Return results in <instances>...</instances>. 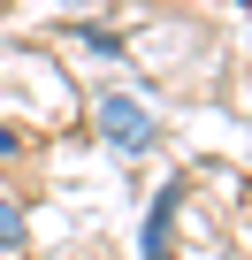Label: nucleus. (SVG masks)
Segmentation results:
<instances>
[{"label": "nucleus", "instance_id": "2", "mask_svg": "<svg viewBox=\"0 0 252 260\" xmlns=\"http://www.w3.org/2000/svg\"><path fill=\"white\" fill-rule=\"evenodd\" d=\"M176 199H184V184H161V191H153V214H146V230H138V252H146V260H176V252H168Z\"/></svg>", "mask_w": 252, "mask_h": 260}, {"label": "nucleus", "instance_id": "1", "mask_svg": "<svg viewBox=\"0 0 252 260\" xmlns=\"http://www.w3.org/2000/svg\"><path fill=\"white\" fill-rule=\"evenodd\" d=\"M99 138H107L115 153H146V146L161 138V122H153V107H146L138 92H107V100H99Z\"/></svg>", "mask_w": 252, "mask_h": 260}, {"label": "nucleus", "instance_id": "3", "mask_svg": "<svg viewBox=\"0 0 252 260\" xmlns=\"http://www.w3.org/2000/svg\"><path fill=\"white\" fill-rule=\"evenodd\" d=\"M23 237H31V230H23V207H16V199H0V252H16Z\"/></svg>", "mask_w": 252, "mask_h": 260}]
</instances>
